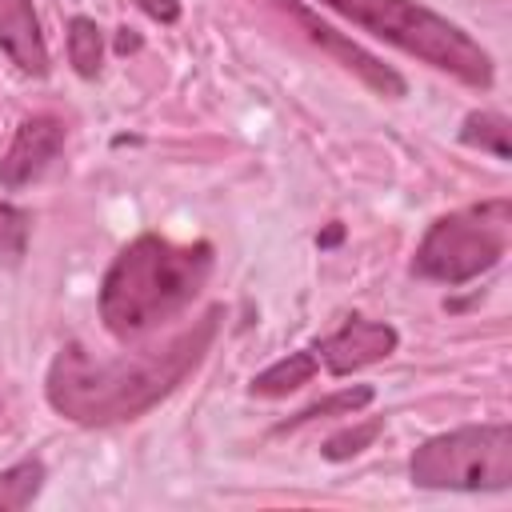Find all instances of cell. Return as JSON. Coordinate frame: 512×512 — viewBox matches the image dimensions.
Returning <instances> with one entry per match:
<instances>
[{
  "label": "cell",
  "mask_w": 512,
  "mask_h": 512,
  "mask_svg": "<svg viewBox=\"0 0 512 512\" xmlns=\"http://www.w3.org/2000/svg\"><path fill=\"white\" fill-rule=\"evenodd\" d=\"M216 328H220V308H208L164 348H148L136 356L120 352L100 360L80 344H64L48 368V384H44L48 404L72 424H88V428L136 420L152 404H160L204 360V352L216 340Z\"/></svg>",
  "instance_id": "6da1fadb"
},
{
  "label": "cell",
  "mask_w": 512,
  "mask_h": 512,
  "mask_svg": "<svg viewBox=\"0 0 512 512\" xmlns=\"http://www.w3.org/2000/svg\"><path fill=\"white\" fill-rule=\"evenodd\" d=\"M212 244H176L156 232L116 252L100 284V320L112 336L132 340L184 312L212 276Z\"/></svg>",
  "instance_id": "7a4b0ae2"
},
{
  "label": "cell",
  "mask_w": 512,
  "mask_h": 512,
  "mask_svg": "<svg viewBox=\"0 0 512 512\" xmlns=\"http://www.w3.org/2000/svg\"><path fill=\"white\" fill-rule=\"evenodd\" d=\"M320 4L472 88H492V76H496L492 56L460 24H452L448 16L416 0H320Z\"/></svg>",
  "instance_id": "3957f363"
},
{
  "label": "cell",
  "mask_w": 512,
  "mask_h": 512,
  "mask_svg": "<svg viewBox=\"0 0 512 512\" xmlns=\"http://www.w3.org/2000/svg\"><path fill=\"white\" fill-rule=\"evenodd\" d=\"M508 236H512V204L504 196L448 212L424 232L412 256V272L448 288L468 284L500 264V256L508 252Z\"/></svg>",
  "instance_id": "277c9868"
},
{
  "label": "cell",
  "mask_w": 512,
  "mask_h": 512,
  "mask_svg": "<svg viewBox=\"0 0 512 512\" xmlns=\"http://www.w3.org/2000/svg\"><path fill=\"white\" fill-rule=\"evenodd\" d=\"M412 484L440 492H504L512 484V428L464 424L412 452Z\"/></svg>",
  "instance_id": "5b68a950"
},
{
  "label": "cell",
  "mask_w": 512,
  "mask_h": 512,
  "mask_svg": "<svg viewBox=\"0 0 512 512\" xmlns=\"http://www.w3.org/2000/svg\"><path fill=\"white\" fill-rule=\"evenodd\" d=\"M64 140H68V128H64L60 116H48V112L44 116H28L16 128V136H12V144H8V152L0 160V188L20 192V188L36 184L60 160Z\"/></svg>",
  "instance_id": "8992f818"
},
{
  "label": "cell",
  "mask_w": 512,
  "mask_h": 512,
  "mask_svg": "<svg viewBox=\"0 0 512 512\" xmlns=\"http://www.w3.org/2000/svg\"><path fill=\"white\" fill-rule=\"evenodd\" d=\"M396 344H400V336H396L392 324L352 316V320H344L332 336H324V340L316 344V352H320V360H324V368H328L332 376H348V372H356V368H368V364L392 356Z\"/></svg>",
  "instance_id": "52a82bcc"
},
{
  "label": "cell",
  "mask_w": 512,
  "mask_h": 512,
  "mask_svg": "<svg viewBox=\"0 0 512 512\" xmlns=\"http://www.w3.org/2000/svg\"><path fill=\"white\" fill-rule=\"evenodd\" d=\"M276 4H280L284 12H292V16L300 20V28H304L320 48H328V52H332L348 72H356L372 92H380V96H404V88H408V84L400 80V72H392V68H388V64H380L372 52H364L360 44H352L348 36H340L336 28H328L324 20H316L304 4H296V0H276Z\"/></svg>",
  "instance_id": "ba28073f"
},
{
  "label": "cell",
  "mask_w": 512,
  "mask_h": 512,
  "mask_svg": "<svg viewBox=\"0 0 512 512\" xmlns=\"http://www.w3.org/2000/svg\"><path fill=\"white\" fill-rule=\"evenodd\" d=\"M0 48L24 76H48L52 56L32 0H0Z\"/></svg>",
  "instance_id": "9c48e42d"
},
{
  "label": "cell",
  "mask_w": 512,
  "mask_h": 512,
  "mask_svg": "<svg viewBox=\"0 0 512 512\" xmlns=\"http://www.w3.org/2000/svg\"><path fill=\"white\" fill-rule=\"evenodd\" d=\"M316 368H320V360H316L308 348H304V352H288L284 360H276V364H268L264 372H256L252 384H248V392H252V396H268V400L288 396V392L304 388V384L316 376Z\"/></svg>",
  "instance_id": "30bf717a"
},
{
  "label": "cell",
  "mask_w": 512,
  "mask_h": 512,
  "mask_svg": "<svg viewBox=\"0 0 512 512\" xmlns=\"http://www.w3.org/2000/svg\"><path fill=\"white\" fill-rule=\"evenodd\" d=\"M44 488V460L28 456L12 468L0 472V512H20L28 508Z\"/></svg>",
  "instance_id": "8fae6325"
},
{
  "label": "cell",
  "mask_w": 512,
  "mask_h": 512,
  "mask_svg": "<svg viewBox=\"0 0 512 512\" xmlns=\"http://www.w3.org/2000/svg\"><path fill=\"white\" fill-rule=\"evenodd\" d=\"M460 140L468 148H480V152H492L496 160H508V120L500 112H468L464 124H460Z\"/></svg>",
  "instance_id": "7c38bea8"
},
{
  "label": "cell",
  "mask_w": 512,
  "mask_h": 512,
  "mask_svg": "<svg viewBox=\"0 0 512 512\" xmlns=\"http://www.w3.org/2000/svg\"><path fill=\"white\" fill-rule=\"evenodd\" d=\"M100 56H104V40H100L96 20L76 16V20L68 24V60H72V68H76L84 80H92V76L100 72Z\"/></svg>",
  "instance_id": "4fadbf2b"
},
{
  "label": "cell",
  "mask_w": 512,
  "mask_h": 512,
  "mask_svg": "<svg viewBox=\"0 0 512 512\" xmlns=\"http://www.w3.org/2000/svg\"><path fill=\"white\" fill-rule=\"evenodd\" d=\"M372 388L368 384H356V388H340V392H332V396H324V400H316V404H308L304 412H296L292 420H284L280 424V432L284 428H296V424H312V420H324V416H352V412H360L364 404H372Z\"/></svg>",
  "instance_id": "5bb4252c"
},
{
  "label": "cell",
  "mask_w": 512,
  "mask_h": 512,
  "mask_svg": "<svg viewBox=\"0 0 512 512\" xmlns=\"http://www.w3.org/2000/svg\"><path fill=\"white\" fill-rule=\"evenodd\" d=\"M28 228H32V216L16 204H0V272L16 268L24 260V248H28Z\"/></svg>",
  "instance_id": "9a60e30c"
},
{
  "label": "cell",
  "mask_w": 512,
  "mask_h": 512,
  "mask_svg": "<svg viewBox=\"0 0 512 512\" xmlns=\"http://www.w3.org/2000/svg\"><path fill=\"white\" fill-rule=\"evenodd\" d=\"M380 432H384V420H380V416H372V420H364V424H356V428H344V432L328 436L320 452H324L328 460H352V456H356V452H364Z\"/></svg>",
  "instance_id": "2e32d148"
},
{
  "label": "cell",
  "mask_w": 512,
  "mask_h": 512,
  "mask_svg": "<svg viewBox=\"0 0 512 512\" xmlns=\"http://www.w3.org/2000/svg\"><path fill=\"white\" fill-rule=\"evenodd\" d=\"M152 20H160V24H176L180 20V4L176 0H136Z\"/></svg>",
  "instance_id": "e0dca14e"
},
{
  "label": "cell",
  "mask_w": 512,
  "mask_h": 512,
  "mask_svg": "<svg viewBox=\"0 0 512 512\" xmlns=\"http://www.w3.org/2000/svg\"><path fill=\"white\" fill-rule=\"evenodd\" d=\"M136 44H140V40H136V36H128V28H124V32H120V40H116V48H120V52H128V48H136Z\"/></svg>",
  "instance_id": "ac0fdd59"
},
{
  "label": "cell",
  "mask_w": 512,
  "mask_h": 512,
  "mask_svg": "<svg viewBox=\"0 0 512 512\" xmlns=\"http://www.w3.org/2000/svg\"><path fill=\"white\" fill-rule=\"evenodd\" d=\"M0 408H4V400H0Z\"/></svg>",
  "instance_id": "d6986e66"
}]
</instances>
